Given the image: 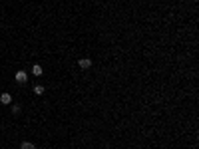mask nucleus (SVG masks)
Instances as JSON below:
<instances>
[{"label":"nucleus","mask_w":199,"mask_h":149,"mask_svg":"<svg viewBox=\"0 0 199 149\" xmlns=\"http://www.w3.org/2000/svg\"><path fill=\"white\" fill-rule=\"evenodd\" d=\"M14 78H16V82H18V84H24V82L28 80V74H26L24 70H18V72H16V76H14Z\"/></svg>","instance_id":"1"},{"label":"nucleus","mask_w":199,"mask_h":149,"mask_svg":"<svg viewBox=\"0 0 199 149\" xmlns=\"http://www.w3.org/2000/svg\"><path fill=\"white\" fill-rule=\"evenodd\" d=\"M44 92H46L44 86H36L34 88V93H36V96H44Z\"/></svg>","instance_id":"6"},{"label":"nucleus","mask_w":199,"mask_h":149,"mask_svg":"<svg viewBox=\"0 0 199 149\" xmlns=\"http://www.w3.org/2000/svg\"><path fill=\"white\" fill-rule=\"evenodd\" d=\"M12 112H14V113H20V105H12Z\"/></svg>","instance_id":"7"},{"label":"nucleus","mask_w":199,"mask_h":149,"mask_svg":"<svg viewBox=\"0 0 199 149\" xmlns=\"http://www.w3.org/2000/svg\"><path fill=\"white\" fill-rule=\"evenodd\" d=\"M42 72H44V70H42V66H38V64L32 68V74H34V76H42Z\"/></svg>","instance_id":"5"},{"label":"nucleus","mask_w":199,"mask_h":149,"mask_svg":"<svg viewBox=\"0 0 199 149\" xmlns=\"http://www.w3.org/2000/svg\"><path fill=\"white\" fill-rule=\"evenodd\" d=\"M78 66L82 68V70H88V68H92V60L90 58H80L78 60Z\"/></svg>","instance_id":"2"},{"label":"nucleus","mask_w":199,"mask_h":149,"mask_svg":"<svg viewBox=\"0 0 199 149\" xmlns=\"http://www.w3.org/2000/svg\"><path fill=\"white\" fill-rule=\"evenodd\" d=\"M20 149H36V147H34V143H30V141H22L20 143Z\"/></svg>","instance_id":"4"},{"label":"nucleus","mask_w":199,"mask_h":149,"mask_svg":"<svg viewBox=\"0 0 199 149\" xmlns=\"http://www.w3.org/2000/svg\"><path fill=\"white\" fill-rule=\"evenodd\" d=\"M0 104H4V105H10L12 104V96L8 92H4L2 96H0Z\"/></svg>","instance_id":"3"}]
</instances>
